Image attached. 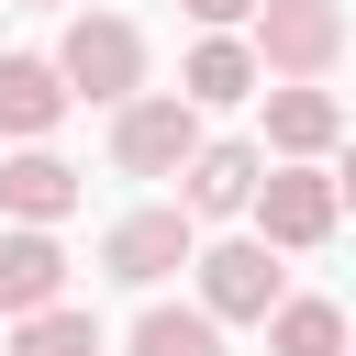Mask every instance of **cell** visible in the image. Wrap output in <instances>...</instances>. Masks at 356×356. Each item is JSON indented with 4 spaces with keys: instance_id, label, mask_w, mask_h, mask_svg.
I'll use <instances>...</instances> for the list:
<instances>
[{
    "instance_id": "8992f818",
    "label": "cell",
    "mask_w": 356,
    "mask_h": 356,
    "mask_svg": "<svg viewBox=\"0 0 356 356\" xmlns=\"http://www.w3.org/2000/svg\"><path fill=\"white\" fill-rule=\"evenodd\" d=\"M189 256H200V245H189V211H178V200H167V211H122L111 245H100V267H111L122 289H156V278L189 267Z\"/></svg>"
},
{
    "instance_id": "ba28073f",
    "label": "cell",
    "mask_w": 356,
    "mask_h": 356,
    "mask_svg": "<svg viewBox=\"0 0 356 356\" xmlns=\"http://www.w3.org/2000/svg\"><path fill=\"white\" fill-rule=\"evenodd\" d=\"M0 211H11V222H67V211H78V167L44 156V145H22V156L0 167Z\"/></svg>"
},
{
    "instance_id": "2e32d148",
    "label": "cell",
    "mask_w": 356,
    "mask_h": 356,
    "mask_svg": "<svg viewBox=\"0 0 356 356\" xmlns=\"http://www.w3.org/2000/svg\"><path fill=\"white\" fill-rule=\"evenodd\" d=\"M178 11H189V22H200V33H234V22H245V11H256V0H178Z\"/></svg>"
},
{
    "instance_id": "5bb4252c",
    "label": "cell",
    "mask_w": 356,
    "mask_h": 356,
    "mask_svg": "<svg viewBox=\"0 0 356 356\" xmlns=\"http://www.w3.org/2000/svg\"><path fill=\"white\" fill-rule=\"evenodd\" d=\"M11 356H100V323H89L78 300H44V312L11 323Z\"/></svg>"
},
{
    "instance_id": "52a82bcc",
    "label": "cell",
    "mask_w": 356,
    "mask_h": 356,
    "mask_svg": "<svg viewBox=\"0 0 356 356\" xmlns=\"http://www.w3.org/2000/svg\"><path fill=\"white\" fill-rule=\"evenodd\" d=\"M44 300H67V245H56L44 222H22V234H0V312L22 323V312H44Z\"/></svg>"
},
{
    "instance_id": "7c38bea8",
    "label": "cell",
    "mask_w": 356,
    "mask_h": 356,
    "mask_svg": "<svg viewBox=\"0 0 356 356\" xmlns=\"http://www.w3.org/2000/svg\"><path fill=\"white\" fill-rule=\"evenodd\" d=\"M178 100H256V56H245L234 33H200V56H189Z\"/></svg>"
},
{
    "instance_id": "277c9868",
    "label": "cell",
    "mask_w": 356,
    "mask_h": 356,
    "mask_svg": "<svg viewBox=\"0 0 356 356\" xmlns=\"http://www.w3.org/2000/svg\"><path fill=\"white\" fill-rule=\"evenodd\" d=\"M323 234H334V178H323V167H300V156H289V167H267V178H256V245L312 256Z\"/></svg>"
},
{
    "instance_id": "7a4b0ae2",
    "label": "cell",
    "mask_w": 356,
    "mask_h": 356,
    "mask_svg": "<svg viewBox=\"0 0 356 356\" xmlns=\"http://www.w3.org/2000/svg\"><path fill=\"white\" fill-rule=\"evenodd\" d=\"M256 78L278 67V78H323L334 56H345V11L334 0H256Z\"/></svg>"
},
{
    "instance_id": "30bf717a",
    "label": "cell",
    "mask_w": 356,
    "mask_h": 356,
    "mask_svg": "<svg viewBox=\"0 0 356 356\" xmlns=\"http://www.w3.org/2000/svg\"><path fill=\"white\" fill-rule=\"evenodd\" d=\"M178 178H189V200H178V211H189V222H200V211H245V200H256V178H267V167H256V145H200V156H189V167H178Z\"/></svg>"
},
{
    "instance_id": "3957f363",
    "label": "cell",
    "mask_w": 356,
    "mask_h": 356,
    "mask_svg": "<svg viewBox=\"0 0 356 356\" xmlns=\"http://www.w3.org/2000/svg\"><path fill=\"white\" fill-rule=\"evenodd\" d=\"M111 156H122V178H178V167L200 156V100H178V89H156V100H122V122H111Z\"/></svg>"
},
{
    "instance_id": "e0dca14e",
    "label": "cell",
    "mask_w": 356,
    "mask_h": 356,
    "mask_svg": "<svg viewBox=\"0 0 356 356\" xmlns=\"http://www.w3.org/2000/svg\"><path fill=\"white\" fill-rule=\"evenodd\" d=\"M334 211H356V156H345V167H334Z\"/></svg>"
},
{
    "instance_id": "6da1fadb",
    "label": "cell",
    "mask_w": 356,
    "mask_h": 356,
    "mask_svg": "<svg viewBox=\"0 0 356 356\" xmlns=\"http://www.w3.org/2000/svg\"><path fill=\"white\" fill-rule=\"evenodd\" d=\"M56 78H67V100H134L145 89V33L122 22V11H78L67 22V44H56Z\"/></svg>"
},
{
    "instance_id": "8fae6325",
    "label": "cell",
    "mask_w": 356,
    "mask_h": 356,
    "mask_svg": "<svg viewBox=\"0 0 356 356\" xmlns=\"http://www.w3.org/2000/svg\"><path fill=\"white\" fill-rule=\"evenodd\" d=\"M334 134H345V111H334V100H323L312 78H289V89H267V145H278V156H323Z\"/></svg>"
},
{
    "instance_id": "ac0fdd59",
    "label": "cell",
    "mask_w": 356,
    "mask_h": 356,
    "mask_svg": "<svg viewBox=\"0 0 356 356\" xmlns=\"http://www.w3.org/2000/svg\"><path fill=\"white\" fill-rule=\"evenodd\" d=\"M345 356H356V345H345Z\"/></svg>"
},
{
    "instance_id": "4fadbf2b",
    "label": "cell",
    "mask_w": 356,
    "mask_h": 356,
    "mask_svg": "<svg viewBox=\"0 0 356 356\" xmlns=\"http://www.w3.org/2000/svg\"><path fill=\"white\" fill-rule=\"evenodd\" d=\"M267 356H345V312L334 300H278L267 312Z\"/></svg>"
},
{
    "instance_id": "9a60e30c",
    "label": "cell",
    "mask_w": 356,
    "mask_h": 356,
    "mask_svg": "<svg viewBox=\"0 0 356 356\" xmlns=\"http://www.w3.org/2000/svg\"><path fill=\"white\" fill-rule=\"evenodd\" d=\"M134 356H222V323H211V312H178V300H156V312L134 323Z\"/></svg>"
},
{
    "instance_id": "5b68a950",
    "label": "cell",
    "mask_w": 356,
    "mask_h": 356,
    "mask_svg": "<svg viewBox=\"0 0 356 356\" xmlns=\"http://www.w3.org/2000/svg\"><path fill=\"white\" fill-rule=\"evenodd\" d=\"M189 267H200V312H211V323H267V312H278V245L245 234V245H211V256H189Z\"/></svg>"
},
{
    "instance_id": "9c48e42d",
    "label": "cell",
    "mask_w": 356,
    "mask_h": 356,
    "mask_svg": "<svg viewBox=\"0 0 356 356\" xmlns=\"http://www.w3.org/2000/svg\"><path fill=\"white\" fill-rule=\"evenodd\" d=\"M56 122H67V78H56L44 56H0V134L44 145Z\"/></svg>"
}]
</instances>
